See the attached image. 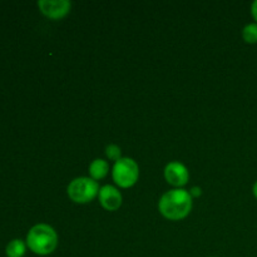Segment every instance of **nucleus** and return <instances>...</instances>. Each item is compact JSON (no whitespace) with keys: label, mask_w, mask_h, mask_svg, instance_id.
<instances>
[{"label":"nucleus","mask_w":257,"mask_h":257,"mask_svg":"<svg viewBox=\"0 0 257 257\" xmlns=\"http://www.w3.org/2000/svg\"><path fill=\"white\" fill-rule=\"evenodd\" d=\"M5 252H7L8 257H23L25 255V243L18 238L10 241L8 243Z\"/></svg>","instance_id":"nucleus-9"},{"label":"nucleus","mask_w":257,"mask_h":257,"mask_svg":"<svg viewBox=\"0 0 257 257\" xmlns=\"http://www.w3.org/2000/svg\"><path fill=\"white\" fill-rule=\"evenodd\" d=\"M251 13H252L253 19H255L257 23V0H255V2L252 3V5H251Z\"/></svg>","instance_id":"nucleus-13"},{"label":"nucleus","mask_w":257,"mask_h":257,"mask_svg":"<svg viewBox=\"0 0 257 257\" xmlns=\"http://www.w3.org/2000/svg\"><path fill=\"white\" fill-rule=\"evenodd\" d=\"M242 37L246 43L255 44L257 43V23H251L247 24L242 29Z\"/></svg>","instance_id":"nucleus-10"},{"label":"nucleus","mask_w":257,"mask_h":257,"mask_svg":"<svg viewBox=\"0 0 257 257\" xmlns=\"http://www.w3.org/2000/svg\"><path fill=\"white\" fill-rule=\"evenodd\" d=\"M165 177L167 182L172 186L182 187L187 183L190 175H188V170L185 165L180 162H171L166 166Z\"/></svg>","instance_id":"nucleus-6"},{"label":"nucleus","mask_w":257,"mask_h":257,"mask_svg":"<svg viewBox=\"0 0 257 257\" xmlns=\"http://www.w3.org/2000/svg\"><path fill=\"white\" fill-rule=\"evenodd\" d=\"M158 208L168 220H182L192 210V196L182 188L171 190L161 197Z\"/></svg>","instance_id":"nucleus-1"},{"label":"nucleus","mask_w":257,"mask_h":257,"mask_svg":"<svg viewBox=\"0 0 257 257\" xmlns=\"http://www.w3.org/2000/svg\"><path fill=\"white\" fill-rule=\"evenodd\" d=\"M99 193L97 181L89 177H79L73 180L68 186V196L73 202L88 203Z\"/></svg>","instance_id":"nucleus-3"},{"label":"nucleus","mask_w":257,"mask_h":257,"mask_svg":"<svg viewBox=\"0 0 257 257\" xmlns=\"http://www.w3.org/2000/svg\"><path fill=\"white\" fill-rule=\"evenodd\" d=\"M40 10L50 19H62L70 12L72 4L68 0H40L38 2Z\"/></svg>","instance_id":"nucleus-5"},{"label":"nucleus","mask_w":257,"mask_h":257,"mask_svg":"<svg viewBox=\"0 0 257 257\" xmlns=\"http://www.w3.org/2000/svg\"><path fill=\"white\" fill-rule=\"evenodd\" d=\"M113 180L119 187H132L140 176V167L132 158H120L113 166Z\"/></svg>","instance_id":"nucleus-4"},{"label":"nucleus","mask_w":257,"mask_h":257,"mask_svg":"<svg viewBox=\"0 0 257 257\" xmlns=\"http://www.w3.org/2000/svg\"><path fill=\"white\" fill-rule=\"evenodd\" d=\"M98 196H99L100 205L108 211L118 210L122 205V195L117 188L110 185L103 186L99 190Z\"/></svg>","instance_id":"nucleus-7"},{"label":"nucleus","mask_w":257,"mask_h":257,"mask_svg":"<svg viewBox=\"0 0 257 257\" xmlns=\"http://www.w3.org/2000/svg\"><path fill=\"white\" fill-rule=\"evenodd\" d=\"M190 195L192 197H198L201 195V188L200 187H192L190 191Z\"/></svg>","instance_id":"nucleus-12"},{"label":"nucleus","mask_w":257,"mask_h":257,"mask_svg":"<svg viewBox=\"0 0 257 257\" xmlns=\"http://www.w3.org/2000/svg\"><path fill=\"white\" fill-rule=\"evenodd\" d=\"M253 195H255V197L257 198V182L253 185Z\"/></svg>","instance_id":"nucleus-14"},{"label":"nucleus","mask_w":257,"mask_h":257,"mask_svg":"<svg viewBox=\"0 0 257 257\" xmlns=\"http://www.w3.org/2000/svg\"><path fill=\"white\" fill-rule=\"evenodd\" d=\"M105 155L109 158L110 161H115L117 162L118 160H120V148L115 145H109L105 148Z\"/></svg>","instance_id":"nucleus-11"},{"label":"nucleus","mask_w":257,"mask_h":257,"mask_svg":"<svg viewBox=\"0 0 257 257\" xmlns=\"http://www.w3.org/2000/svg\"><path fill=\"white\" fill-rule=\"evenodd\" d=\"M27 245L37 255H49L57 247L58 235L52 226L39 223L28 232Z\"/></svg>","instance_id":"nucleus-2"},{"label":"nucleus","mask_w":257,"mask_h":257,"mask_svg":"<svg viewBox=\"0 0 257 257\" xmlns=\"http://www.w3.org/2000/svg\"><path fill=\"white\" fill-rule=\"evenodd\" d=\"M108 171H109V165L107 161L99 160V158L93 161L89 166L90 178H93L94 181L104 178L108 175Z\"/></svg>","instance_id":"nucleus-8"}]
</instances>
